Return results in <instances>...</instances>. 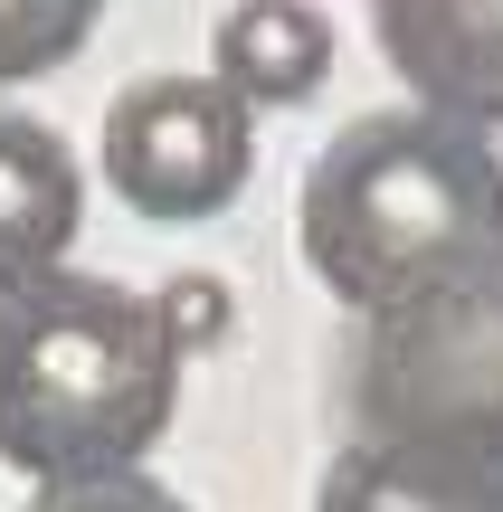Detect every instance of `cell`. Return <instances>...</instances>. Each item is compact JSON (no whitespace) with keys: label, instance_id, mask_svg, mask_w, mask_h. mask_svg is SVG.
Segmentation results:
<instances>
[{"label":"cell","instance_id":"cell-1","mask_svg":"<svg viewBox=\"0 0 503 512\" xmlns=\"http://www.w3.org/2000/svg\"><path fill=\"white\" fill-rule=\"evenodd\" d=\"M295 247L314 285L361 323L447 294L503 256V152L485 124H456L437 105L361 114L304 171Z\"/></svg>","mask_w":503,"mask_h":512},{"label":"cell","instance_id":"cell-2","mask_svg":"<svg viewBox=\"0 0 503 512\" xmlns=\"http://www.w3.org/2000/svg\"><path fill=\"white\" fill-rule=\"evenodd\" d=\"M171 408L181 351L143 294L76 266L0 294V465L29 484L143 475Z\"/></svg>","mask_w":503,"mask_h":512},{"label":"cell","instance_id":"cell-3","mask_svg":"<svg viewBox=\"0 0 503 512\" xmlns=\"http://www.w3.org/2000/svg\"><path fill=\"white\" fill-rule=\"evenodd\" d=\"M361 418L371 446H399L466 484L475 512H503V256L371 323Z\"/></svg>","mask_w":503,"mask_h":512},{"label":"cell","instance_id":"cell-4","mask_svg":"<svg viewBox=\"0 0 503 512\" xmlns=\"http://www.w3.org/2000/svg\"><path fill=\"white\" fill-rule=\"evenodd\" d=\"M105 190L152 228H200L257 171V124L219 76H133L105 105Z\"/></svg>","mask_w":503,"mask_h":512},{"label":"cell","instance_id":"cell-5","mask_svg":"<svg viewBox=\"0 0 503 512\" xmlns=\"http://www.w3.org/2000/svg\"><path fill=\"white\" fill-rule=\"evenodd\" d=\"M371 38L418 105L503 124V0H371Z\"/></svg>","mask_w":503,"mask_h":512},{"label":"cell","instance_id":"cell-6","mask_svg":"<svg viewBox=\"0 0 503 512\" xmlns=\"http://www.w3.org/2000/svg\"><path fill=\"white\" fill-rule=\"evenodd\" d=\"M76 219H86L76 152L48 124H29V114H0V294L67 266Z\"/></svg>","mask_w":503,"mask_h":512},{"label":"cell","instance_id":"cell-7","mask_svg":"<svg viewBox=\"0 0 503 512\" xmlns=\"http://www.w3.org/2000/svg\"><path fill=\"white\" fill-rule=\"evenodd\" d=\"M209 57H219L209 76H219L247 114L257 105H304V95L333 76V19H323L314 0H228Z\"/></svg>","mask_w":503,"mask_h":512},{"label":"cell","instance_id":"cell-8","mask_svg":"<svg viewBox=\"0 0 503 512\" xmlns=\"http://www.w3.org/2000/svg\"><path fill=\"white\" fill-rule=\"evenodd\" d=\"M314 512H475V494L399 446H352V456H333Z\"/></svg>","mask_w":503,"mask_h":512},{"label":"cell","instance_id":"cell-9","mask_svg":"<svg viewBox=\"0 0 503 512\" xmlns=\"http://www.w3.org/2000/svg\"><path fill=\"white\" fill-rule=\"evenodd\" d=\"M105 0H0V86H38L95 38Z\"/></svg>","mask_w":503,"mask_h":512},{"label":"cell","instance_id":"cell-10","mask_svg":"<svg viewBox=\"0 0 503 512\" xmlns=\"http://www.w3.org/2000/svg\"><path fill=\"white\" fill-rule=\"evenodd\" d=\"M152 313H162V332H171V351H219L228 332H238V294L219 285V275H171L162 294H152Z\"/></svg>","mask_w":503,"mask_h":512},{"label":"cell","instance_id":"cell-11","mask_svg":"<svg viewBox=\"0 0 503 512\" xmlns=\"http://www.w3.org/2000/svg\"><path fill=\"white\" fill-rule=\"evenodd\" d=\"M29 512H190V503H171L152 475H105V484H38Z\"/></svg>","mask_w":503,"mask_h":512}]
</instances>
